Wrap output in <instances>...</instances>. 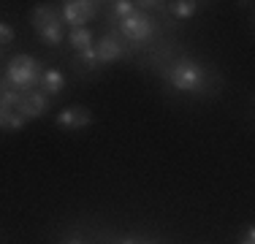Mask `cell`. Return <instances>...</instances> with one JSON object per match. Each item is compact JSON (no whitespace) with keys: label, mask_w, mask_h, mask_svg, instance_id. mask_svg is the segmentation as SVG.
<instances>
[{"label":"cell","mask_w":255,"mask_h":244,"mask_svg":"<svg viewBox=\"0 0 255 244\" xmlns=\"http://www.w3.org/2000/svg\"><path fill=\"white\" fill-rule=\"evenodd\" d=\"M90 122H93V114H90V109H84V106H71V109H63V112L57 114V125L68 127V130L87 127Z\"/></svg>","instance_id":"7"},{"label":"cell","mask_w":255,"mask_h":244,"mask_svg":"<svg viewBox=\"0 0 255 244\" xmlns=\"http://www.w3.org/2000/svg\"><path fill=\"white\" fill-rule=\"evenodd\" d=\"M68 44L74 46L76 52H82V49H90V46H93V33H90L87 27L71 30V33H68Z\"/></svg>","instance_id":"10"},{"label":"cell","mask_w":255,"mask_h":244,"mask_svg":"<svg viewBox=\"0 0 255 244\" xmlns=\"http://www.w3.org/2000/svg\"><path fill=\"white\" fill-rule=\"evenodd\" d=\"M25 117L19 112H5V120H3V130H22L25 127Z\"/></svg>","instance_id":"12"},{"label":"cell","mask_w":255,"mask_h":244,"mask_svg":"<svg viewBox=\"0 0 255 244\" xmlns=\"http://www.w3.org/2000/svg\"><path fill=\"white\" fill-rule=\"evenodd\" d=\"M76 57H79V63L87 65L90 71H93L95 65H98V54H95V49H93V46H90V49H82V52H76Z\"/></svg>","instance_id":"14"},{"label":"cell","mask_w":255,"mask_h":244,"mask_svg":"<svg viewBox=\"0 0 255 244\" xmlns=\"http://www.w3.org/2000/svg\"><path fill=\"white\" fill-rule=\"evenodd\" d=\"M120 30H123V35H125L128 41H133V44H144V41L152 38L155 24L149 22L147 14H138V11H133L128 19L120 22Z\"/></svg>","instance_id":"4"},{"label":"cell","mask_w":255,"mask_h":244,"mask_svg":"<svg viewBox=\"0 0 255 244\" xmlns=\"http://www.w3.org/2000/svg\"><path fill=\"white\" fill-rule=\"evenodd\" d=\"M239 244H255V231H253V228H247V234H245V239H242Z\"/></svg>","instance_id":"16"},{"label":"cell","mask_w":255,"mask_h":244,"mask_svg":"<svg viewBox=\"0 0 255 244\" xmlns=\"http://www.w3.org/2000/svg\"><path fill=\"white\" fill-rule=\"evenodd\" d=\"M3 120H5V109H0V130H3Z\"/></svg>","instance_id":"17"},{"label":"cell","mask_w":255,"mask_h":244,"mask_svg":"<svg viewBox=\"0 0 255 244\" xmlns=\"http://www.w3.org/2000/svg\"><path fill=\"white\" fill-rule=\"evenodd\" d=\"M46 109H49V101H46L44 93H25V95L19 98L16 112H19L25 120H38Z\"/></svg>","instance_id":"6"},{"label":"cell","mask_w":255,"mask_h":244,"mask_svg":"<svg viewBox=\"0 0 255 244\" xmlns=\"http://www.w3.org/2000/svg\"><path fill=\"white\" fill-rule=\"evenodd\" d=\"M198 11V3H193V0H179V3L171 5V14L179 16V19H187V16H193Z\"/></svg>","instance_id":"11"},{"label":"cell","mask_w":255,"mask_h":244,"mask_svg":"<svg viewBox=\"0 0 255 244\" xmlns=\"http://www.w3.org/2000/svg\"><path fill=\"white\" fill-rule=\"evenodd\" d=\"M95 54H98V63H114L125 54V44L117 38V35H103L98 41V46H93Z\"/></svg>","instance_id":"8"},{"label":"cell","mask_w":255,"mask_h":244,"mask_svg":"<svg viewBox=\"0 0 255 244\" xmlns=\"http://www.w3.org/2000/svg\"><path fill=\"white\" fill-rule=\"evenodd\" d=\"M33 24H35V33H38V38L44 41V44H49V46H60V44H63L65 24H63V19H60L52 8L38 5V8L33 11Z\"/></svg>","instance_id":"3"},{"label":"cell","mask_w":255,"mask_h":244,"mask_svg":"<svg viewBox=\"0 0 255 244\" xmlns=\"http://www.w3.org/2000/svg\"><path fill=\"white\" fill-rule=\"evenodd\" d=\"M41 76H44V68L38 60L30 54H16L5 68V87L14 93H30L35 84H41Z\"/></svg>","instance_id":"1"},{"label":"cell","mask_w":255,"mask_h":244,"mask_svg":"<svg viewBox=\"0 0 255 244\" xmlns=\"http://www.w3.org/2000/svg\"><path fill=\"white\" fill-rule=\"evenodd\" d=\"M95 14H98V5L87 3V0H68V3L63 5V22L71 24L74 30L84 27Z\"/></svg>","instance_id":"5"},{"label":"cell","mask_w":255,"mask_h":244,"mask_svg":"<svg viewBox=\"0 0 255 244\" xmlns=\"http://www.w3.org/2000/svg\"><path fill=\"white\" fill-rule=\"evenodd\" d=\"M168 82H171L179 93H196V90L204 87V68L198 63H193V60L182 57L171 65Z\"/></svg>","instance_id":"2"},{"label":"cell","mask_w":255,"mask_h":244,"mask_svg":"<svg viewBox=\"0 0 255 244\" xmlns=\"http://www.w3.org/2000/svg\"><path fill=\"white\" fill-rule=\"evenodd\" d=\"M11 41H14V30H11V24L0 22V46H3V44H11Z\"/></svg>","instance_id":"15"},{"label":"cell","mask_w":255,"mask_h":244,"mask_svg":"<svg viewBox=\"0 0 255 244\" xmlns=\"http://www.w3.org/2000/svg\"><path fill=\"white\" fill-rule=\"evenodd\" d=\"M123 244H133V242H130V239H125V242H123Z\"/></svg>","instance_id":"19"},{"label":"cell","mask_w":255,"mask_h":244,"mask_svg":"<svg viewBox=\"0 0 255 244\" xmlns=\"http://www.w3.org/2000/svg\"><path fill=\"white\" fill-rule=\"evenodd\" d=\"M133 11H136V5H133L130 0H117V3H114V16H117L120 22L128 19V16H130Z\"/></svg>","instance_id":"13"},{"label":"cell","mask_w":255,"mask_h":244,"mask_svg":"<svg viewBox=\"0 0 255 244\" xmlns=\"http://www.w3.org/2000/svg\"><path fill=\"white\" fill-rule=\"evenodd\" d=\"M41 87H44L46 95H57L60 90L65 87V76L57 68H49V71H44V76H41Z\"/></svg>","instance_id":"9"},{"label":"cell","mask_w":255,"mask_h":244,"mask_svg":"<svg viewBox=\"0 0 255 244\" xmlns=\"http://www.w3.org/2000/svg\"><path fill=\"white\" fill-rule=\"evenodd\" d=\"M65 244H84V242H82V239H68Z\"/></svg>","instance_id":"18"}]
</instances>
